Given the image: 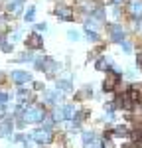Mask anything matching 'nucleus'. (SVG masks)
I'll use <instances>...</instances> for the list:
<instances>
[{
  "instance_id": "1",
  "label": "nucleus",
  "mask_w": 142,
  "mask_h": 148,
  "mask_svg": "<svg viewBox=\"0 0 142 148\" xmlns=\"http://www.w3.org/2000/svg\"><path fill=\"white\" fill-rule=\"evenodd\" d=\"M44 116H46V113H44V109H42L40 105L28 107V109L24 111V114H22L24 123H40V121H44Z\"/></svg>"
},
{
  "instance_id": "2",
  "label": "nucleus",
  "mask_w": 142,
  "mask_h": 148,
  "mask_svg": "<svg viewBox=\"0 0 142 148\" xmlns=\"http://www.w3.org/2000/svg\"><path fill=\"white\" fill-rule=\"evenodd\" d=\"M36 67H38V69H44L46 73L51 75V73L57 69V63H55L53 59H49V57H40V59L36 61Z\"/></svg>"
},
{
  "instance_id": "3",
  "label": "nucleus",
  "mask_w": 142,
  "mask_h": 148,
  "mask_svg": "<svg viewBox=\"0 0 142 148\" xmlns=\"http://www.w3.org/2000/svg\"><path fill=\"white\" fill-rule=\"evenodd\" d=\"M34 138L40 142V144H49V142H51V138H53V134H51V128H49V126H46V128L36 130Z\"/></svg>"
},
{
  "instance_id": "4",
  "label": "nucleus",
  "mask_w": 142,
  "mask_h": 148,
  "mask_svg": "<svg viewBox=\"0 0 142 148\" xmlns=\"http://www.w3.org/2000/svg\"><path fill=\"white\" fill-rule=\"evenodd\" d=\"M117 79H118V73H117V71H109L105 83H103V91H113V89H115V85H117Z\"/></svg>"
},
{
  "instance_id": "5",
  "label": "nucleus",
  "mask_w": 142,
  "mask_h": 148,
  "mask_svg": "<svg viewBox=\"0 0 142 148\" xmlns=\"http://www.w3.org/2000/svg\"><path fill=\"white\" fill-rule=\"evenodd\" d=\"M55 16H59L61 20H71L73 18V12H71V8L59 4V6H55Z\"/></svg>"
},
{
  "instance_id": "6",
  "label": "nucleus",
  "mask_w": 142,
  "mask_h": 148,
  "mask_svg": "<svg viewBox=\"0 0 142 148\" xmlns=\"http://www.w3.org/2000/svg\"><path fill=\"white\" fill-rule=\"evenodd\" d=\"M12 79L16 81L18 85H22L26 81H30V73H26V71H14L12 73Z\"/></svg>"
},
{
  "instance_id": "7",
  "label": "nucleus",
  "mask_w": 142,
  "mask_h": 148,
  "mask_svg": "<svg viewBox=\"0 0 142 148\" xmlns=\"http://www.w3.org/2000/svg\"><path fill=\"white\" fill-rule=\"evenodd\" d=\"M109 30H111V38H113L115 42H122V40H124V34H122V30L118 28L117 24H113Z\"/></svg>"
},
{
  "instance_id": "8",
  "label": "nucleus",
  "mask_w": 142,
  "mask_h": 148,
  "mask_svg": "<svg viewBox=\"0 0 142 148\" xmlns=\"http://www.w3.org/2000/svg\"><path fill=\"white\" fill-rule=\"evenodd\" d=\"M26 44H28V47H32V49H38V47H42V38H40L38 34H32L30 38H28Z\"/></svg>"
},
{
  "instance_id": "9",
  "label": "nucleus",
  "mask_w": 142,
  "mask_h": 148,
  "mask_svg": "<svg viewBox=\"0 0 142 148\" xmlns=\"http://www.w3.org/2000/svg\"><path fill=\"white\" fill-rule=\"evenodd\" d=\"M130 12L134 16H142V0H132L130 2Z\"/></svg>"
},
{
  "instance_id": "10",
  "label": "nucleus",
  "mask_w": 142,
  "mask_h": 148,
  "mask_svg": "<svg viewBox=\"0 0 142 148\" xmlns=\"http://www.w3.org/2000/svg\"><path fill=\"white\" fill-rule=\"evenodd\" d=\"M10 132H12V125L10 123L0 125V136H6V134H10Z\"/></svg>"
},
{
  "instance_id": "11",
  "label": "nucleus",
  "mask_w": 142,
  "mask_h": 148,
  "mask_svg": "<svg viewBox=\"0 0 142 148\" xmlns=\"http://www.w3.org/2000/svg\"><path fill=\"white\" fill-rule=\"evenodd\" d=\"M57 87L59 89H63V91H71V81H67V79H63V81H57Z\"/></svg>"
},
{
  "instance_id": "12",
  "label": "nucleus",
  "mask_w": 142,
  "mask_h": 148,
  "mask_svg": "<svg viewBox=\"0 0 142 148\" xmlns=\"http://www.w3.org/2000/svg\"><path fill=\"white\" fill-rule=\"evenodd\" d=\"M75 114V109L71 107V105H67V107H63V119H71Z\"/></svg>"
},
{
  "instance_id": "13",
  "label": "nucleus",
  "mask_w": 142,
  "mask_h": 148,
  "mask_svg": "<svg viewBox=\"0 0 142 148\" xmlns=\"http://www.w3.org/2000/svg\"><path fill=\"white\" fill-rule=\"evenodd\" d=\"M83 140H85V144H91L95 140V134L93 132H85V134H83Z\"/></svg>"
},
{
  "instance_id": "14",
  "label": "nucleus",
  "mask_w": 142,
  "mask_h": 148,
  "mask_svg": "<svg viewBox=\"0 0 142 148\" xmlns=\"http://www.w3.org/2000/svg\"><path fill=\"white\" fill-rule=\"evenodd\" d=\"M97 69H109V61L106 59H99L97 61Z\"/></svg>"
},
{
  "instance_id": "15",
  "label": "nucleus",
  "mask_w": 142,
  "mask_h": 148,
  "mask_svg": "<svg viewBox=\"0 0 142 148\" xmlns=\"http://www.w3.org/2000/svg\"><path fill=\"white\" fill-rule=\"evenodd\" d=\"M0 47H2L4 51H8V49H10V47H12V44H6V40H4V38L0 36Z\"/></svg>"
},
{
  "instance_id": "16",
  "label": "nucleus",
  "mask_w": 142,
  "mask_h": 148,
  "mask_svg": "<svg viewBox=\"0 0 142 148\" xmlns=\"http://www.w3.org/2000/svg\"><path fill=\"white\" fill-rule=\"evenodd\" d=\"M34 8H30V10L26 12V18H24V20H26V22H32V20H34Z\"/></svg>"
},
{
  "instance_id": "17",
  "label": "nucleus",
  "mask_w": 142,
  "mask_h": 148,
  "mask_svg": "<svg viewBox=\"0 0 142 148\" xmlns=\"http://www.w3.org/2000/svg\"><path fill=\"white\" fill-rule=\"evenodd\" d=\"M46 97H47V101H49V103H53V101H57V99H59V97H57V93H53V91H49V93L46 95Z\"/></svg>"
},
{
  "instance_id": "18",
  "label": "nucleus",
  "mask_w": 142,
  "mask_h": 148,
  "mask_svg": "<svg viewBox=\"0 0 142 148\" xmlns=\"http://www.w3.org/2000/svg\"><path fill=\"white\" fill-rule=\"evenodd\" d=\"M117 134H120V136H124V134H128V130H126V126H118L117 130H115Z\"/></svg>"
},
{
  "instance_id": "19",
  "label": "nucleus",
  "mask_w": 142,
  "mask_h": 148,
  "mask_svg": "<svg viewBox=\"0 0 142 148\" xmlns=\"http://www.w3.org/2000/svg\"><path fill=\"white\" fill-rule=\"evenodd\" d=\"M53 119H55V121H61V119H63V109H57V111L53 113Z\"/></svg>"
},
{
  "instance_id": "20",
  "label": "nucleus",
  "mask_w": 142,
  "mask_h": 148,
  "mask_svg": "<svg viewBox=\"0 0 142 148\" xmlns=\"http://www.w3.org/2000/svg\"><path fill=\"white\" fill-rule=\"evenodd\" d=\"M6 101H10V95L8 93H0V103H6Z\"/></svg>"
},
{
  "instance_id": "21",
  "label": "nucleus",
  "mask_w": 142,
  "mask_h": 148,
  "mask_svg": "<svg viewBox=\"0 0 142 148\" xmlns=\"http://www.w3.org/2000/svg\"><path fill=\"white\" fill-rule=\"evenodd\" d=\"M87 36H89V38H91V40H97V38H99V36H97V32H95V30H87Z\"/></svg>"
},
{
  "instance_id": "22",
  "label": "nucleus",
  "mask_w": 142,
  "mask_h": 148,
  "mask_svg": "<svg viewBox=\"0 0 142 148\" xmlns=\"http://www.w3.org/2000/svg\"><path fill=\"white\" fill-rule=\"evenodd\" d=\"M69 38L73 40V42H75V40H79V34H77L75 30H71V32H69Z\"/></svg>"
},
{
  "instance_id": "23",
  "label": "nucleus",
  "mask_w": 142,
  "mask_h": 148,
  "mask_svg": "<svg viewBox=\"0 0 142 148\" xmlns=\"http://www.w3.org/2000/svg\"><path fill=\"white\" fill-rule=\"evenodd\" d=\"M16 40H20V32H14V34L10 36V44H12V42H16Z\"/></svg>"
},
{
  "instance_id": "24",
  "label": "nucleus",
  "mask_w": 142,
  "mask_h": 148,
  "mask_svg": "<svg viewBox=\"0 0 142 148\" xmlns=\"http://www.w3.org/2000/svg\"><path fill=\"white\" fill-rule=\"evenodd\" d=\"M122 47H124V51H126V53H128V51H130V44H126V42L122 44Z\"/></svg>"
},
{
  "instance_id": "25",
  "label": "nucleus",
  "mask_w": 142,
  "mask_h": 148,
  "mask_svg": "<svg viewBox=\"0 0 142 148\" xmlns=\"http://www.w3.org/2000/svg\"><path fill=\"white\" fill-rule=\"evenodd\" d=\"M113 2H115V4H117V6H118V4H120V2H122V0H113Z\"/></svg>"
},
{
  "instance_id": "26",
  "label": "nucleus",
  "mask_w": 142,
  "mask_h": 148,
  "mask_svg": "<svg viewBox=\"0 0 142 148\" xmlns=\"http://www.w3.org/2000/svg\"><path fill=\"white\" fill-rule=\"evenodd\" d=\"M138 61H140V63H142V56H140V57H138Z\"/></svg>"
},
{
  "instance_id": "27",
  "label": "nucleus",
  "mask_w": 142,
  "mask_h": 148,
  "mask_svg": "<svg viewBox=\"0 0 142 148\" xmlns=\"http://www.w3.org/2000/svg\"><path fill=\"white\" fill-rule=\"evenodd\" d=\"M138 142H140V144H142V136H140V138H138Z\"/></svg>"
},
{
  "instance_id": "28",
  "label": "nucleus",
  "mask_w": 142,
  "mask_h": 148,
  "mask_svg": "<svg viewBox=\"0 0 142 148\" xmlns=\"http://www.w3.org/2000/svg\"><path fill=\"white\" fill-rule=\"evenodd\" d=\"M2 114H4V113H2V111H0V116H2Z\"/></svg>"
},
{
  "instance_id": "29",
  "label": "nucleus",
  "mask_w": 142,
  "mask_h": 148,
  "mask_svg": "<svg viewBox=\"0 0 142 148\" xmlns=\"http://www.w3.org/2000/svg\"><path fill=\"white\" fill-rule=\"evenodd\" d=\"M0 79H2V73H0Z\"/></svg>"
}]
</instances>
